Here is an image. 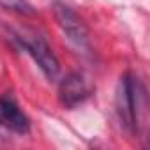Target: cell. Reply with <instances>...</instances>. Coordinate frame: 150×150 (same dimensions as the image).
Masks as SVG:
<instances>
[{"mask_svg": "<svg viewBox=\"0 0 150 150\" xmlns=\"http://www.w3.org/2000/svg\"><path fill=\"white\" fill-rule=\"evenodd\" d=\"M115 106L122 127L134 138H145L146 92L134 72H125L120 78Z\"/></svg>", "mask_w": 150, "mask_h": 150, "instance_id": "obj_1", "label": "cell"}, {"mask_svg": "<svg viewBox=\"0 0 150 150\" xmlns=\"http://www.w3.org/2000/svg\"><path fill=\"white\" fill-rule=\"evenodd\" d=\"M25 53H28L34 62L39 65V69L42 71V74L50 80L55 81L58 78L60 72V62L57 58V55L53 53L51 46L48 44V41L35 34V32H13L11 37Z\"/></svg>", "mask_w": 150, "mask_h": 150, "instance_id": "obj_2", "label": "cell"}, {"mask_svg": "<svg viewBox=\"0 0 150 150\" xmlns=\"http://www.w3.org/2000/svg\"><path fill=\"white\" fill-rule=\"evenodd\" d=\"M53 16L62 28V32L67 35V39L80 50H90V34L85 25V21L78 16L69 4L62 2V0H55L51 4Z\"/></svg>", "mask_w": 150, "mask_h": 150, "instance_id": "obj_3", "label": "cell"}, {"mask_svg": "<svg viewBox=\"0 0 150 150\" xmlns=\"http://www.w3.org/2000/svg\"><path fill=\"white\" fill-rule=\"evenodd\" d=\"M90 92L92 90H90L87 80L80 72L67 74L58 85V99L69 110H72V108L80 106L81 103H85L90 97Z\"/></svg>", "mask_w": 150, "mask_h": 150, "instance_id": "obj_4", "label": "cell"}, {"mask_svg": "<svg viewBox=\"0 0 150 150\" xmlns=\"http://www.w3.org/2000/svg\"><path fill=\"white\" fill-rule=\"evenodd\" d=\"M0 127L21 136L30 132V118L11 96H0Z\"/></svg>", "mask_w": 150, "mask_h": 150, "instance_id": "obj_5", "label": "cell"}, {"mask_svg": "<svg viewBox=\"0 0 150 150\" xmlns=\"http://www.w3.org/2000/svg\"><path fill=\"white\" fill-rule=\"evenodd\" d=\"M0 6L9 9V11H14L18 14H25V16L35 14V9L32 7V4L28 0H0Z\"/></svg>", "mask_w": 150, "mask_h": 150, "instance_id": "obj_6", "label": "cell"}]
</instances>
